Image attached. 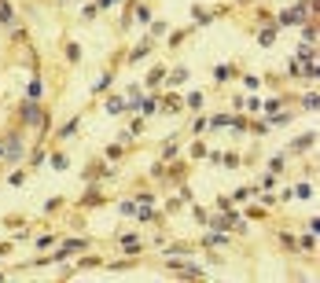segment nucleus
<instances>
[{"instance_id":"obj_1","label":"nucleus","mask_w":320,"mask_h":283,"mask_svg":"<svg viewBox=\"0 0 320 283\" xmlns=\"http://www.w3.org/2000/svg\"><path fill=\"white\" fill-rule=\"evenodd\" d=\"M19 121H22V125H29V129H37V133H44V129L52 125V114L44 111L41 103L22 100V103H19Z\"/></svg>"},{"instance_id":"obj_2","label":"nucleus","mask_w":320,"mask_h":283,"mask_svg":"<svg viewBox=\"0 0 320 283\" xmlns=\"http://www.w3.org/2000/svg\"><path fill=\"white\" fill-rule=\"evenodd\" d=\"M26 159V140H22V129H11L4 136V166H19Z\"/></svg>"},{"instance_id":"obj_3","label":"nucleus","mask_w":320,"mask_h":283,"mask_svg":"<svg viewBox=\"0 0 320 283\" xmlns=\"http://www.w3.org/2000/svg\"><path fill=\"white\" fill-rule=\"evenodd\" d=\"M92 246L88 239H81V235H70V239H59V250L52 254V261H67V258H74V254H85V250Z\"/></svg>"},{"instance_id":"obj_4","label":"nucleus","mask_w":320,"mask_h":283,"mask_svg":"<svg viewBox=\"0 0 320 283\" xmlns=\"http://www.w3.org/2000/svg\"><path fill=\"white\" fill-rule=\"evenodd\" d=\"M306 19H309V0H298L291 11L276 15V26H295V22H306Z\"/></svg>"},{"instance_id":"obj_5","label":"nucleus","mask_w":320,"mask_h":283,"mask_svg":"<svg viewBox=\"0 0 320 283\" xmlns=\"http://www.w3.org/2000/svg\"><path fill=\"white\" fill-rule=\"evenodd\" d=\"M121 250H125L129 258H136V254H140V250H144V239H140V235H136V232L121 235Z\"/></svg>"},{"instance_id":"obj_6","label":"nucleus","mask_w":320,"mask_h":283,"mask_svg":"<svg viewBox=\"0 0 320 283\" xmlns=\"http://www.w3.org/2000/svg\"><path fill=\"white\" fill-rule=\"evenodd\" d=\"M96 202H103V187H100V180H88V192L81 195V206H96Z\"/></svg>"},{"instance_id":"obj_7","label":"nucleus","mask_w":320,"mask_h":283,"mask_svg":"<svg viewBox=\"0 0 320 283\" xmlns=\"http://www.w3.org/2000/svg\"><path fill=\"white\" fill-rule=\"evenodd\" d=\"M0 26H8V29L19 26V15H15V8L8 4V0H0Z\"/></svg>"},{"instance_id":"obj_8","label":"nucleus","mask_w":320,"mask_h":283,"mask_svg":"<svg viewBox=\"0 0 320 283\" xmlns=\"http://www.w3.org/2000/svg\"><path fill=\"white\" fill-rule=\"evenodd\" d=\"M26 100H34V103H41V100H44V81H41L37 74L29 77V85H26Z\"/></svg>"},{"instance_id":"obj_9","label":"nucleus","mask_w":320,"mask_h":283,"mask_svg":"<svg viewBox=\"0 0 320 283\" xmlns=\"http://www.w3.org/2000/svg\"><path fill=\"white\" fill-rule=\"evenodd\" d=\"M136 221H144V225H155V221H158V210L151 206V202H140V206H136Z\"/></svg>"},{"instance_id":"obj_10","label":"nucleus","mask_w":320,"mask_h":283,"mask_svg":"<svg viewBox=\"0 0 320 283\" xmlns=\"http://www.w3.org/2000/svg\"><path fill=\"white\" fill-rule=\"evenodd\" d=\"M180 103H184L188 111H203V103H206V96H203L199 88H191V92H184V100H180Z\"/></svg>"},{"instance_id":"obj_11","label":"nucleus","mask_w":320,"mask_h":283,"mask_svg":"<svg viewBox=\"0 0 320 283\" xmlns=\"http://www.w3.org/2000/svg\"><path fill=\"white\" fill-rule=\"evenodd\" d=\"M225 243H228V232H221V228H213L206 239H203V246H206V250H217V246H225Z\"/></svg>"},{"instance_id":"obj_12","label":"nucleus","mask_w":320,"mask_h":283,"mask_svg":"<svg viewBox=\"0 0 320 283\" xmlns=\"http://www.w3.org/2000/svg\"><path fill=\"white\" fill-rule=\"evenodd\" d=\"M188 254H195V250H191L188 243H177V246H162V258H188Z\"/></svg>"},{"instance_id":"obj_13","label":"nucleus","mask_w":320,"mask_h":283,"mask_svg":"<svg viewBox=\"0 0 320 283\" xmlns=\"http://www.w3.org/2000/svg\"><path fill=\"white\" fill-rule=\"evenodd\" d=\"M236 77V67L232 62H221V67H213V81H232Z\"/></svg>"},{"instance_id":"obj_14","label":"nucleus","mask_w":320,"mask_h":283,"mask_svg":"<svg viewBox=\"0 0 320 283\" xmlns=\"http://www.w3.org/2000/svg\"><path fill=\"white\" fill-rule=\"evenodd\" d=\"M125 96H129V100H125V111H136V107H140V100H144V88H140V85H133Z\"/></svg>"},{"instance_id":"obj_15","label":"nucleus","mask_w":320,"mask_h":283,"mask_svg":"<svg viewBox=\"0 0 320 283\" xmlns=\"http://www.w3.org/2000/svg\"><path fill=\"white\" fill-rule=\"evenodd\" d=\"M158 100H162V96H144V100H140V107H136V111H140L144 118H147V114H155V111H158Z\"/></svg>"},{"instance_id":"obj_16","label":"nucleus","mask_w":320,"mask_h":283,"mask_svg":"<svg viewBox=\"0 0 320 283\" xmlns=\"http://www.w3.org/2000/svg\"><path fill=\"white\" fill-rule=\"evenodd\" d=\"M78 129H81V118H70V121H67V125H63V129H59L55 136H59V140H70V136L78 133Z\"/></svg>"},{"instance_id":"obj_17","label":"nucleus","mask_w":320,"mask_h":283,"mask_svg":"<svg viewBox=\"0 0 320 283\" xmlns=\"http://www.w3.org/2000/svg\"><path fill=\"white\" fill-rule=\"evenodd\" d=\"M232 125V114H217V118H206V129H228Z\"/></svg>"},{"instance_id":"obj_18","label":"nucleus","mask_w":320,"mask_h":283,"mask_svg":"<svg viewBox=\"0 0 320 283\" xmlns=\"http://www.w3.org/2000/svg\"><path fill=\"white\" fill-rule=\"evenodd\" d=\"M313 144H316V133H302V136L295 140V151H309Z\"/></svg>"},{"instance_id":"obj_19","label":"nucleus","mask_w":320,"mask_h":283,"mask_svg":"<svg viewBox=\"0 0 320 283\" xmlns=\"http://www.w3.org/2000/svg\"><path fill=\"white\" fill-rule=\"evenodd\" d=\"M291 118H295V114H287V111H283V114L272 111V118H265V121H269V129H276V125H291Z\"/></svg>"},{"instance_id":"obj_20","label":"nucleus","mask_w":320,"mask_h":283,"mask_svg":"<svg viewBox=\"0 0 320 283\" xmlns=\"http://www.w3.org/2000/svg\"><path fill=\"white\" fill-rule=\"evenodd\" d=\"M55 243H59V235H52V232H48V235H37V239H34L37 250H52Z\"/></svg>"},{"instance_id":"obj_21","label":"nucleus","mask_w":320,"mask_h":283,"mask_svg":"<svg viewBox=\"0 0 320 283\" xmlns=\"http://www.w3.org/2000/svg\"><path fill=\"white\" fill-rule=\"evenodd\" d=\"M147 52H151V37H147V41H140V44H136V48L129 52V62H136V59H144Z\"/></svg>"},{"instance_id":"obj_22","label":"nucleus","mask_w":320,"mask_h":283,"mask_svg":"<svg viewBox=\"0 0 320 283\" xmlns=\"http://www.w3.org/2000/svg\"><path fill=\"white\" fill-rule=\"evenodd\" d=\"M272 41H276V26H265L262 34H258V44H262V48H269Z\"/></svg>"},{"instance_id":"obj_23","label":"nucleus","mask_w":320,"mask_h":283,"mask_svg":"<svg viewBox=\"0 0 320 283\" xmlns=\"http://www.w3.org/2000/svg\"><path fill=\"white\" fill-rule=\"evenodd\" d=\"M177 151H180V144H177V136H173L170 144L162 147V162H173V159H177Z\"/></svg>"},{"instance_id":"obj_24","label":"nucleus","mask_w":320,"mask_h":283,"mask_svg":"<svg viewBox=\"0 0 320 283\" xmlns=\"http://www.w3.org/2000/svg\"><path fill=\"white\" fill-rule=\"evenodd\" d=\"M302 107H306V111H313V114H316V107H320V96H316V88H313V92H306V96H302Z\"/></svg>"},{"instance_id":"obj_25","label":"nucleus","mask_w":320,"mask_h":283,"mask_svg":"<svg viewBox=\"0 0 320 283\" xmlns=\"http://www.w3.org/2000/svg\"><path fill=\"white\" fill-rule=\"evenodd\" d=\"M111 81H114V74H111V70H107V74L100 77V81L92 85V96H100V92H103V88H111Z\"/></svg>"},{"instance_id":"obj_26","label":"nucleus","mask_w":320,"mask_h":283,"mask_svg":"<svg viewBox=\"0 0 320 283\" xmlns=\"http://www.w3.org/2000/svg\"><path fill=\"white\" fill-rule=\"evenodd\" d=\"M295 195H298L302 202H309V199H313V184H309V180H302V184L295 187Z\"/></svg>"},{"instance_id":"obj_27","label":"nucleus","mask_w":320,"mask_h":283,"mask_svg":"<svg viewBox=\"0 0 320 283\" xmlns=\"http://www.w3.org/2000/svg\"><path fill=\"white\" fill-rule=\"evenodd\" d=\"M298 250H316V232H306L298 239Z\"/></svg>"},{"instance_id":"obj_28","label":"nucleus","mask_w":320,"mask_h":283,"mask_svg":"<svg viewBox=\"0 0 320 283\" xmlns=\"http://www.w3.org/2000/svg\"><path fill=\"white\" fill-rule=\"evenodd\" d=\"M180 81H188V70H184V67H177L170 77H166V85H180Z\"/></svg>"},{"instance_id":"obj_29","label":"nucleus","mask_w":320,"mask_h":283,"mask_svg":"<svg viewBox=\"0 0 320 283\" xmlns=\"http://www.w3.org/2000/svg\"><path fill=\"white\" fill-rule=\"evenodd\" d=\"M121 111H125V100H118V96L107 100V114H121Z\"/></svg>"},{"instance_id":"obj_30","label":"nucleus","mask_w":320,"mask_h":283,"mask_svg":"<svg viewBox=\"0 0 320 283\" xmlns=\"http://www.w3.org/2000/svg\"><path fill=\"white\" fill-rule=\"evenodd\" d=\"M191 19L199 22V26H206V22L213 19V11H203V8H191Z\"/></svg>"},{"instance_id":"obj_31","label":"nucleus","mask_w":320,"mask_h":283,"mask_svg":"<svg viewBox=\"0 0 320 283\" xmlns=\"http://www.w3.org/2000/svg\"><path fill=\"white\" fill-rule=\"evenodd\" d=\"M162 81H166V70H162V67H155V70L147 74V85H151V88H155V85H162Z\"/></svg>"},{"instance_id":"obj_32","label":"nucleus","mask_w":320,"mask_h":283,"mask_svg":"<svg viewBox=\"0 0 320 283\" xmlns=\"http://www.w3.org/2000/svg\"><path fill=\"white\" fill-rule=\"evenodd\" d=\"M121 217H136V199H121Z\"/></svg>"},{"instance_id":"obj_33","label":"nucleus","mask_w":320,"mask_h":283,"mask_svg":"<svg viewBox=\"0 0 320 283\" xmlns=\"http://www.w3.org/2000/svg\"><path fill=\"white\" fill-rule=\"evenodd\" d=\"M52 166H55V169H70V159H67L63 151H55V154H52Z\"/></svg>"},{"instance_id":"obj_34","label":"nucleus","mask_w":320,"mask_h":283,"mask_svg":"<svg viewBox=\"0 0 320 283\" xmlns=\"http://www.w3.org/2000/svg\"><path fill=\"white\" fill-rule=\"evenodd\" d=\"M8 184H11V187H19V184H26V169H15L11 177H8Z\"/></svg>"},{"instance_id":"obj_35","label":"nucleus","mask_w":320,"mask_h":283,"mask_svg":"<svg viewBox=\"0 0 320 283\" xmlns=\"http://www.w3.org/2000/svg\"><path fill=\"white\" fill-rule=\"evenodd\" d=\"M280 246H283V250H298V239H295V235H287V232H283V235H280Z\"/></svg>"},{"instance_id":"obj_36","label":"nucleus","mask_w":320,"mask_h":283,"mask_svg":"<svg viewBox=\"0 0 320 283\" xmlns=\"http://www.w3.org/2000/svg\"><path fill=\"white\" fill-rule=\"evenodd\" d=\"M302 41H306V44H316V22L302 29Z\"/></svg>"},{"instance_id":"obj_37","label":"nucleus","mask_w":320,"mask_h":283,"mask_svg":"<svg viewBox=\"0 0 320 283\" xmlns=\"http://www.w3.org/2000/svg\"><path fill=\"white\" fill-rule=\"evenodd\" d=\"M243 85H247V88H262V77H258V74H243Z\"/></svg>"},{"instance_id":"obj_38","label":"nucleus","mask_w":320,"mask_h":283,"mask_svg":"<svg viewBox=\"0 0 320 283\" xmlns=\"http://www.w3.org/2000/svg\"><path fill=\"white\" fill-rule=\"evenodd\" d=\"M121 159V144H111L107 147V162H118Z\"/></svg>"},{"instance_id":"obj_39","label":"nucleus","mask_w":320,"mask_h":283,"mask_svg":"<svg viewBox=\"0 0 320 283\" xmlns=\"http://www.w3.org/2000/svg\"><path fill=\"white\" fill-rule=\"evenodd\" d=\"M44 154H48V151H41V147H37L34 154H29V166H34V169H37V166H44Z\"/></svg>"},{"instance_id":"obj_40","label":"nucleus","mask_w":320,"mask_h":283,"mask_svg":"<svg viewBox=\"0 0 320 283\" xmlns=\"http://www.w3.org/2000/svg\"><path fill=\"white\" fill-rule=\"evenodd\" d=\"M283 166H287V159H283V154H276V159H272V162H269V173H280Z\"/></svg>"},{"instance_id":"obj_41","label":"nucleus","mask_w":320,"mask_h":283,"mask_svg":"<svg viewBox=\"0 0 320 283\" xmlns=\"http://www.w3.org/2000/svg\"><path fill=\"white\" fill-rule=\"evenodd\" d=\"M199 133H206V118H195L191 121V136H199Z\"/></svg>"},{"instance_id":"obj_42","label":"nucleus","mask_w":320,"mask_h":283,"mask_svg":"<svg viewBox=\"0 0 320 283\" xmlns=\"http://www.w3.org/2000/svg\"><path fill=\"white\" fill-rule=\"evenodd\" d=\"M96 15H100L96 4H85V8H81V19H96Z\"/></svg>"},{"instance_id":"obj_43","label":"nucleus","mask_w":320,"mask_h":283,"mask_svg":"<svg viewBox=\"0 0 320 283\" xmlns=\"http://www.w3.org/2000/svg\"><path fill=\"white\" fill-rule=\"evenodd\" d=\"M67 59H70V62L81 59V48H78V44H67Z\"/></svg>"},{"instance_id":"obj_44","label":"nucleus","mask_w":320,"mask_h":283,"mask_svg":"<svg viewBox=\"0 0 320 283\" xmlns=\"http://www.w3.org/2000/svg\"><path fill=\"white\" fill-rule=\"evenodd\" d=\"M262 107L272 114V111H280V107H283V100H280V96H272V100H269V103H262Z\"/></svg>"},{"instance_id":"obj_45","label":"nucleus","mask_w":320,"mask_h":283,"mask_svg":"<svg viewBox=\"0 0 320 283\" xmlns=\"http://www.w3.org/2000/svg\"><path fill=\"white\" fill-rule=\"evenodd\" d=\"M188 154H191V159H206V147H203V144H191Z\"/></svg>"},{"instance_id":"obj_46","label":"nucleus","mask_w":320,"mask_h":283,"mask_svg":"<svg viewBox=\"0 0 320 283\" xmlns=\"http://www.w3.org/2000/svg\"><path fill=\"white\" fill-rule=\"evenodd\" d=\"M258 195V187H239V192H236V199L243 202V199H254Z\"/></svg>"},{"instance_id":"obj_47","label":"nucleus","mask_w":320,"mask_h":283,"mask_svg":"<svg viewBox=\"0 0 320 283\" xmlns=\"http://www.w3.org/2000/svg\"><path fill=\"white\" fill-rule=\"evenodd\" d=\"M191 217H195V221H199V225H206V217H210V213H206L203 206H191Z\"/></svg>"},{"instance_id":"obj_48","label":"nucleus","mask_w":320,"mask_h":283,"mask_svg":"<svg viewBox=\"0 0 320 283\" xmlns=\"http://www.w3.org/2000/svg\"><path fill=\"white\" fill-rule=\"evenodd\" d=\"M272 187H276V173H269V177L262 180V192H272Z\"/></svg>"},{"instance_id":"obj_49","label":"nucleus","mask_w":320,"mask_h":283,"mask_svg":"<svg viewBox=\"0 0 320 283\" xmlns=\"http://www.w3.org/2000/svg\"><path fill=\"white\" fill-rule=\"evenodd\" d=\"M250 129H254V133H258V136H262V133H269V121H265V118H262V121H254V125H250Z\"/></svg>"},{"instance_id":"obj_50","label":"nucleus","mask_w":320,"mask_h":283,"mask_svg":"<svg viewBox=\"0 0 320 283\" xmlns=\"http://www.w3.org/2000/svg\"><path fill=\"white\" fill-rule=\"evenodd\" d=\"M114 4H118V0H96V8H100V11H111Z\"/></svg>"},{"instance_id":"obj_51","label":"nucleus","mask_w":320,"mask_h":283,"mask_svg":"<svg viewBox=\"0 0 320 283\" xmlns=\"http://www.w3.org/2000/svg\"><path fill=\"white\" fill-rule=\"evenodd\" d=\"M8 250H11V246H8V243H0V258H4V254H8Z\"/></svg>"},{"instance_id":"obj_52","label":"nucleus","mask_w":320,"mask_h":283,"mask_svg":"<svg viewBox=\"0 0 320 283\" xmlns=\"http://www.w3.org/2000/svg\"><path fill=\"white\" fill-rule=\"evenodd\" d=\"M0 162H4V136H0Z\"/></svg>"}]
</instances>
